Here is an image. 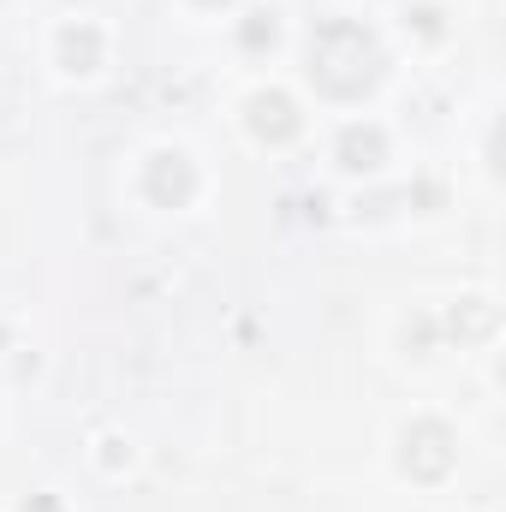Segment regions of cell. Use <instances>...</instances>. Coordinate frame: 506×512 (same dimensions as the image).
<instances>
[{"label": "cell", "instance_id": "3", "mask_svg": "<svg viewBox=\"0 0 506 512\" xmlns=\"http://www.w3.org/2000/svg\"><path fill=\"white\" fill-rule=\"evenodd\" d=\"M376 137H358V131H352V137H346V155H352V167H370V161H376Z\"/></svg>", "mask_w": 506, "mask_h": 512}, {"label": "cell", "instance_id": "2", "mask_svg": "<svg viewBox=\"0 0 506 512\" xmlns=\"http://www.w3.org/2000/svg\"><path fill=\"white\" fill-rule=\"evenodd\" d=\"M292 126H298V120H292V108H286L280 96H262V102H256V131H262V137H268V131L286 137Z\"/></svg>", "mask_w": 506, "mask_h": 512}, {"label": "cell", "instance_id": "1", "mask_svg": "<svg viewBox=\"0 0 506 512\" xmlns=\"http://www.w3.org/2000/svg\"><path fill=\"white\" fill-rule=\"evenodd\" d=\"M376 42L358 30V24H328L316 42H310V72L322 90L334 96H358L364 84H376Z\"/></svg>", "mask_w": 506, "mask_h": 512}]
</instances>
